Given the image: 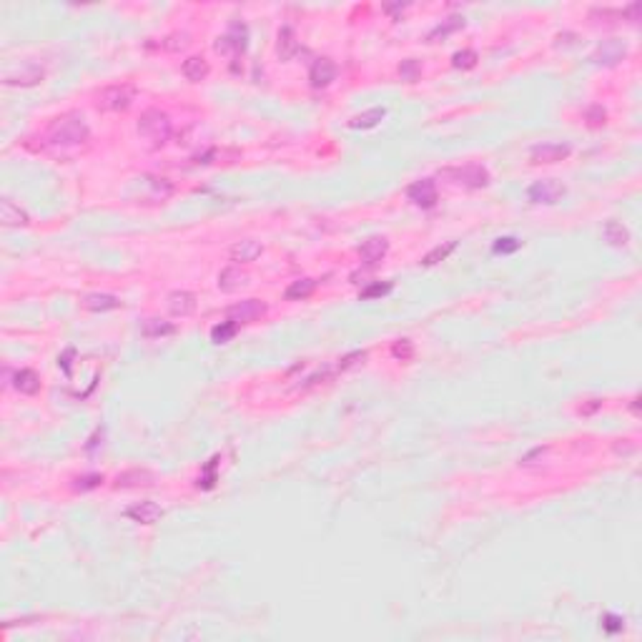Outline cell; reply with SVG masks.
Listing matches in <instances>:
<instances>
[{
    "label": "cell",
    "instance_id": "cell-14",
    "mask_svg": "<svg viewBox=\"0 0 642 642\" xmlns=\"http://www.w3.org/2000/svg\"><path fill=\"white\" fill-rule=\"evenodd\" d=\"M387 251H389V241L384 236H369V239L359 246V256L366 266H377V263L387 256Z\"/></svg>",
    "mask_w": 642,
    "mask_h": 642
},
{
    "label": "cell",
    "instance_id": "cell-24",
    "mask_svg": "<svg viewBox=\"0 0 642 642\" xmlns=\"http://www.w3.org/2000/svg\"><path fill=\"white\" fill-rule=\"evenodd\" d=\"M181 73L186 76V81H191V83H201V81H206L208 76V63L206 58L201 56H191L183 61V66H181Z\"/></svg>",
    "mask_w": 642,
    "mask_h": 642
},
{
    "label": "cell",
    "instance_id": "cell-40",
    "mask_svg": "<svg viewBox=\"0 0 642 642\" xmlns=\"http://www.w3.org/2000/svg\"><path fill=\"white\" fill-rule=\"evenodd\" d=\"M188 46V35L183 33V35H171V38H166L163 41V48L166 50H181V48H186Z\"/></svg>",
    "mask_w": 642,
    "mask_h": 642
},
{
    "label": "cell",
    "instance_id": "cell-17",
    "mask_svg": "<svg viewBox=\"0 0 642 642\" xmlns=\"http://www.w3.org/2000/svg\"><path fill=\"white\" fill-rule=\"evenodd\" d=\"M0 223L8 226V228H21V226H28L30 219H28V214L15 203V201L3 199L0 201Z\"/></svg>",
    "mask_w": 642,
    "mask_h": 642
},
{
    "label": "cell",
    "instance_id": "cell-43",
    "mask_svg": "<svg viewBox=\"0 0 642 642\" xmlns=\"http://www.w3.org/2000/svg\"><path fill=\"white\" fill-rule=\"evenodd\" d=\"M600 407H602V401H600V399H590V404H587V407H580V414H585V417H587V414H592L594 409H600Z\"/></svg>",
    "mask_w": 642,
    "mask_h": 642
},
{
    "label": "cell",
    "instance_id": "cell-29",
    "mask_svg": "<svg viewBox=\"0 0 642 642\" xmlns=\"http://www.w3.org/2000/svg\"><path fill=\"white\" fill-rule=\"evenodd\" d=\"M236 332H239V324L231 321V319H226V321H221V324H216L214 329H211V341H214V344H226V341H231V339L236 337Z\"/></svg>",
    "mask_w": 642,
    "mask_h": 642
},
{
    "label": "cell",
    "instance_id": "cell-27",
    "mask_svg": "<svg viewBox=\"0 0 642 642\" xmlns=\"http://www.w3.org/2000/svg\"><path fill=\"white\" fill-rule=\"evenodd\" d=\"M141 334L146 339H161V337H171L176 334V326L171 321H163V319H146L143 326H141Z\"/></svg>",
    "mask_w": 642,
    "mask_h": 642
},
{
    "label": "cell",
    "instance_id": "cell-39",
    "mask_svg": "<svg viewBox=\"0 0 642 642\" xmlns=\"http://www.w3.org/2000/svg\"><path fill=\"white\" fill-rule=\"evenodd\" d=\"M364 359H366V352H354V354H349V357H344V359L339 361V372H346V369H352V366L364 364Z\"/></svg>",
    "mask_w": 642,
    "mask_h": 642
},
{
    "label": "cell",
    "instance_id": "cell-2",
    "mask_svg": "<svg viewBox=\"0 0 642 642\" xmlns=\"http://www.w3.org/2000/svg\"><path fill=\"white\" fill-rule=\"evenodd\" d=\"M139 133L151 143V148H161L163 143H168L173 133L171 118L159 108H148L139 118Z\"/></svg>",
    "mask_w": 642,
    "mask_h": 642
},
{
    "label": "cell",
    "instance_id": "cell-5",
    "mask_svg": "<svg viewBox=\"0 0 642 642\" xmlns=\"http://www.w3.org/2000/svg\"><path fill=\"white\" fill-rule=\"evenodd\" d=\"M136 101V88L131 83H118V86H108L96 96V106L101 111H111V113H121L128 111L131 103Z\"/></svg>",
    "mask_w": 642,
    "mask_h": 642
},
{
    "label": "cell",
    "instance_id": "cell-26",
    "mask_svg": "<svg viewBox=\"0 0 642 642\" xmlns=\"http://www.w3.org/2000/svg\"><path fill=\"white\" fill-rule=\"evenodd\" d=\"M602 236H605V241H608L610 246H614V249H622V246H628L630 243V231L622 226L620 221H614V219H610V221L605 223Z\"/></svg>",
    "mask_w": 642,
    "mask_h": 642
},
{
    "label": "cell",
    "instance_id": "cell-11",
    "mask_svg": "<svg viewBox=\"0 0 642 642\" xmlns=\"http://www.w3.org/2000/svg\"><path fill=\"white\" fill-rule=\"evenodd\" d=\"M337 73L339 68L332 58H317L309 68V83L314 88H326V86H332L337 81Z\"/></svg>",
    "mask_w": 642,
    "mask_h": 642
},
{
    "label": "cell",
    "instance_id": "cell-7",
    "mask_svg": "<svg viewBox=\"0 0 642 642\" xmlns=\"http://www.w3.org/2000/svg\"><path fill=\"white\" fill-rule=\"evenodd\" d=\"M246 46H249V28L241 21L231 23L226 33L216 41V50L226 53V56H241L243 50H246Z\"/></svg>",
    "mask_w": 642,
    "mask_h": 642
},
{
    "label": "cell",
    "instance_id": "cell-16",
    "mask_svg": "<svg viewBox=\"0 0 642 642\" xmlns=\"http://www.w3.org/2000/svg\"><path fill=\"white\" fill-rule=\"evenodd\" d=\"M156 484V474L148 470H126L116 477L113 487L116 490H131V487H153Z\"/></svg>",
    "mask_w": 642,
    "mask_h": 642
},
{
    "label": "cell",
    "instance_id": "cell-32",
    "mask_svg": "<svg viewBox=\"0 0 642 642\" xmlns=\"http://www.w3.org/2000/svg\"><path fill=\"white\" fill-rule=\"evenodd\" d=\"M419 76H421V63L417 61V58H407V61H401V66H399L401 81H407V83H417Z\"/></svg>",
    "mask_w": 642,
    "mask_h": 642
},
{
    "label": "cell",
    "instance_id": "cell-25",
    "mask_svg": "<svg viewBox=\"0 0 642 642\" xmlns=\"http://www.w3.org/2000/svg\"><path fill=\"white\" fill-rule=\"evenodd\" d=\"M277 53L281 61H291V58L299 53V41H297V33L291 28H281L277 35Z\"/></svg>",
    "mask_w": 642,
    "mask_h": 642
},
{
    "label": "cell",
    "instance_id": "cell-44",
    "mask_svg": "<svg viewBox=\"0 0 642 642\" xmlns=\"http://www.w3.org/2000/svg\"><path fill=\"white\" fill-rule=\"evenodd\" d=\"M404 8L407 6H384V10H387V13H397V10H404Z\"/></svg>",
    "mask_w": 642,
    "mask_h": 642
},
{
    "label": "cell",
    "instance_id": "cell-28",
    "mask_svg": "<svg viewBox=\"0 0 642 642\" xmlns=\"http://www.w3.org/2000/svg\"><path fill=\"white\" fill-rule=\"evenodd\" d=\"M459 28H464V18H459V15H452V18H447L444 23H439L432 33L427 35V43H437V41H444L447 35L457 33Z\"/></svg>",
    "mask_w": 642,
    "mask_h": 642
},
{
    "label": "cell",
    "instance_id": "cell-41",
    "mask_svg": "<svg viewBox=\"0 0 642 642\" xmlns=\"http://www.w3.org/2000/svg\"><path fill=\"white\" fill-rule=\"evenodd\" d=\"M622 617H617V614H605L602 617V628L608 630V632H620L622 630Z\"/></svg>",
    "mask_w": 642,
    "mask_h": 642
},
{
    "label": "cell",
    "instance_id": "cell-30",
    "mask_svg": "<svg viewBox=\"0 0 642 642\" xmlns=\"http://www.w3.org/2000/svg\"><path fill=\"white\" fill-rule=\"evenodd\" d=\"M457 249V241H447L444 246H434V249L429 251V254H424V259H421V266H437L439 261H444L452 251Z\"/></svg>",
    "mask_w": 642,
    "mask_h": 642
},
{
    "label": "cell",
    "instance_id": "cell-36",
    "mask_svg": "<svg viewBox=\"0 0 642 642\" xmlns=\"http://www.w3.org/2000/svg\"><path fill=\"white\" fill-rule=\"evenodd\" d=\"M101 482H103V474H83V477H76V479H73V490H76V492L96 490V487H101Z\"/></svg>",
    "mask_w": 642,
    "mask_h": 642
},
{
    "label": "cell",
    "instance_id": "cell-10",
    "mask_svg": "<svg viewBox=\"0 0 642 642\" xmlns=\"http://www.w3.org/2000/svg\"><path fill=\"white\" fill-rule=\"evenodd\" d=\"M570 153H572L570 143H559V141H554V143L532 146L530 159H532V163H559V161L570 159Z\"/></svg>",
    "mask_w": 642,
    "mask_h": 642
},
{
    "label": "cell",
    "instance_id": "cell-34",
    "mask_svg": "<svg viewBox=\"0 0 642 642\" xmlns=\"http://www.w3.org/2000/svg\"><path fill=\"white\" fill-rule=\"evenodd\" d=\"M519 246H522V241L519 239H514V236H502V239H497V241L492 243V251L494 254H514V251H519Z\"/></svg>",
    "mask_w": 642,
    "mask_h": 642
},
{
    "label": "cell",
    "instance_id": "cell-4",
    "mask_svg": "<svg viewBox=\"0 0 642 642\" xmlns=\"http://www.w3.org/2000/svg\"><path fill=\"white\" fill-rule=\"evenodd\" d=\"M43 78H46V70L35 61H21L3 70V86L8 88H30L41 83Z\"/></svg>",
    "mask_w": 642,
    "mask_h": 642
},
{
    "label": "cell",
    "instance_id": "cell-35",
    "mask_svg": "<svg viewBox=\"0 0 642 642\" xmlns=\"http://www.w3.org/2000/svg\"><path fill=\"white\" fill-rule=\"evenodd\" d=\"M394 286L392 283H381V281H377V283H372V286H366V289H361V294H359V299L361 301H369V299H379V297H387L389 291H392Z\"/></svg>",
    "mask_w": 642,
    "mask_h": 642
},
{
    "label": "cell",
    "instance_id": "cell-37",
    "mask_svg": "<svg viewBox=\"0 0 642 642\" xmlns=\"http://www.w3.org/2000/svg\"><path fill=\"white\" fill-rule=\"evenodd\" d=\"M216 464H219V457H214V459L206 464L203 474L199 477V490H211L216 484Z\"/></svg>",
    "mask_w": 642,
    "mask_h": 642
},
{
    "label": "cell",
    "instance_id": "cell-42",
    "mask_svg": "<svg viewBox=\"0 0 642 642\" xmlns=\"http://www.w3.org/2000/svg\"><path fill=\"white\" fill-rule=\"evenodd\" d=\"M73 354H76V349H66V354H63L61 359H58V364L63 366V372H66V374H70V357H73Z\"/></svg>",
    "mask_w": 642,
    "mask_h": 642
},
{
    "label": "cell",
    "instance_id": "cell-6",
    "mask_svg": "<svg viewBox=\"0 0 642 642\" xmlns=\"http://www.w3.org/2000/svg\"><path fill=\"white\" fill-rule=\"evenodd\" d=\"M565 194H567L565 183L557 181V179L534 181V183L527 188V199H530V203H537V206H552V203H557Z\"/></svg>",
    "mask_w": 642,
    "mask_h": 642
},
{
    "label": "cell",
    "instance_id": "cell-31",
    "mask_svg": "<svg viewBox=\"0 0 642 642\" xmlns=\"http://www.w3.org/2000/svg\"><path fill=\"white\" fill-rule=\"evenodd\" d=\"M477 61H479V56H477V50H472V48L457 50L454 56H452V66H454L457 70H472L477 66Z\"/></svg>",
    "mask_w": 642,
    "mask_h": 642
},
{
    "label": "cell",
    "instance_id": "cell-1",
    "mask_svg": "<svg viewBox=\"0 0 642 642\" xmlns=\"http://www.w3.org/2000/svg\"><path fill=\"white\" fill-rule=\"evenodd\" d=\"M88 139V123L81 113H66V116L56 118L48 128V141L58 148H76V146H83Z\"/></svg>",
    "mask_w": 642,
    "mask_h": 642
},
{
    "label": "cell",
    "instance_id": "cell-38",
    "mask_svg": "<svg viewBox=\"0 0 642 642\" xmlns=\"http://www.w3.org/2000/svg\"><path fill=\"white\" fill-rule=\"evenodd\" d=\"M605 118H608V113H605V108H602V106H590V108L585 111L587 126H592V128H597V126H605Z\"/></svg>",
    "mask_w": 642,
    "mask_h": 642
},
{
    "label": "cell",
    "instance_id": "cell-8",
    "mask_svg": "<svg viewBox=\"0 0 642 642\" xmlns=\"http://www.w3.org/2000/svg\"><path fill=\"white\" fill-rule=\"evenodd\" d=\"M625 56H628V43L620 41V38H608V41H602L600 46L594 48L590 61L597 63V66L612 68V66H617L620 61H625Z\"/></svg>",
    "mask_w": 642,
    "mask_h": 642
},
{
    "label": "cell",
    "instance_id": "cell-3",
    "mask_svg": "<svg viewBox=\"0 0 642 642\" xmlns=\"http://www.w3.org/2000/svg\"><path fill=\"white\" fill-rule=\"evenodd\" d=\"M439 176H442V179H447L449 183L462 186V188H470V191L490 186V181H492L490 171H487L482 163H464V166L439 168Z\"/></svg>",
    "mask_w": 642,
    "mask_h": 642
},
{
    "label": "cell",
    "instance_id": "cell-21",
    "mask_svg": "<svg viewBox=\"0 0 642 642\" xmlns=\"http://www.w3.org/2000/svg\"><path fill=\"white\" fill-rule=\"evenodd\" d=\"M121 306H123V301L118 297H113V294H88V297H83V309L96 311V314L121 309Z\"/></svg>",
    "mask_w": 642,
    "mask_h": 642
},
{
    "label": "cell",
    "instance_id": "cell-15",
    "mask_svg": "<svg viewBox=\"0 0 642 642\" xmlns=\"http://www.w3.org/2000/svg\"><path fill=\"white\" fill-rule=\"evenodd\" d=\"M126 517L133 519V522H139V525H153V522H159L161 517H163V510H161L156 502H136L131 504L128 510H126Z\"/></svg>",
    "mask_w": 642,
    "mask_h": 642
},
{
    "label": "cell",
    "instance_id": "cell-19",
    "mask_svg": "<svg viewBox=\"0 0 642 642\" xmlns=\"http://www.w3.org/2000/svg\"><path fill=\"white\" fill-rule=\"evenodd\" d=\"M261 251H263V246L259 241L243 239V241H236L234 246H231L228 256H231V261H236V263H251L261 256Z\"/></svg>",
    "mask_w": 642,
    "mask_h": 642
},
{
    "label": "cell",
    "instance_id": "cell-22",
    "mask_svg": "<svg viewBox=\"0 0 642 642\" xmlns=\"http://www.w3.org/2000/svg\"><path fill=\"white\" fill-rule=\"evenodd\" d=\"M13 387L18 389L21 394H28V397H33V394L41 392V377L33 372V369H18L13 377Z\"/></svg>",
    "mask_w": 642,
    "mask_h": 642
},
{
    "label": "cell",
    "instance_id": "cell-13",
    "mask_svg": "<svg viewBox=\"0 0 642 642\" xmlns=\"http://www.w3.org/2000/svg\"><path fill=\"white\" fill-rule=\"evenodd\" d=\"M166 306L171 317L186 319L196 311V297L191 291H171L166 299Z\"/></svg>",
    "mask_w": 642,
    "mask_h": 642
},
{
    "label": "cell",
    "instance_id": "cell-12",
    "mask_svg": "<svg viewBox=\"0 0 642 642\" xmlns=\"http://www.w3.org/2000/svg\"><path fill=\"white\" fill-rule=\"evenodd\" d=\"M263 314H266V304L259 301V299H246V301L231 306V309L226 311V317L231 319V321H236V324H249V321L263 317Z\"/></svg>",
    "mask_w": 642,
    "mask_h": 642
},
{
    "label": "cell",
    "instance_id": "cell-23",
    "mask_svg": "<svg viewBox=\"0 0 642 642\" xmlns=\"http://www.w3.org/2000/svg\"><path fill=\"white\" fill-rule=\"evenodd\" d=\"M314 291H317V279H297V281H291L289 286H286L283 299H286V301H304V299H309Z\"/></svg>",
    "mask_w": 642,
    "mask_h": 642
},
{
    "label": "cell",
    "instance_id": "cell-18",
    "mask_svg": "<svg viewBox=\"0 0 642 642\" xmlns=\"http://www.w3.org/2000/svg\"><path fill=\"white\" fill-rule=\"evenodd\" d=\"M246 283H249V274L239 266H228L219 274V291H223V294H234V291L243 289Z\"/></svg>",
    "mask_w": 642,
    "mask_h": 642
},
{
    "label": "cell",
    "instance_id": "cell-20",
    "mask_svg": "<svg viewBox=\"0 0 642 642\" xmlns=\"http://www.w3.org/2000/svg\"><path fill=\"white\" fill-rule=\"evenodd\" d=\"M384 118H387V108H384V106H381V108L377 106V108H369V111L354 116L352 121H349V128H354V131H369V128H377Z\"/></svg>",
    "mask_w": 642,
    "mask_h": 642
},
{
    "label": "cell",
    "instance_id": "cell-9",
    "mask_svg": "<svg viewBox=\"0 0 642 642\" xmlns=\"http://www.w3.org/2000/svg\"><path fill=\"white\" fill-rule=\"evenodd\" d=\"M407 199L419 208H434L439 194H437V183L432 179H419L407 186Z\"/></svg>",
    "mask_w": 642,
    "mask_h": 642
},
{
    "label": "cell",
    "instance_id": "cell-33",
    "mask_svg": "<svg viewBox=\"0 0 642 642\" xmlns=\"http://www.w3.org/2000/svg\"><path fill=\"white\" fill-rule=\"evenodd\" d=\"M392 357L399 361L412 359V357H414V344H412V339H397L392 344Z\"/></svg>",
    "mask_w": 642,
    "mask_h": 642
}]
</instances>
